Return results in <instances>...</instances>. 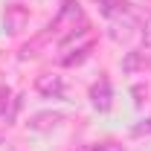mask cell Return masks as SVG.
<instances>
[{"instance_id":"cell-8","label":"cell","mask_w":151,"mask_h":151,"mask_svg":"<svg viewBox=\"0 0 151 151\" xmlns=\"http://www.w3.org/2000/svg\"><path fill=\"white\" fill-rule=\"evenodd\" d=\"M142 134H151V119L139 122V125H134V137H142Z\"/></svg>"},{"instance_id":"cell-3","label":"cell","mask_w":151,"mask_h":151,"mask_svg":"<svg viewBox=\"0 0 151 151\" xmlns=\"http://www.w3.org/2000/svg\"><path fill=\"white\" fill-rule=\"evenodd\" d=\"M35 90L44 99H64V78L61 76H52V73H44V76H38Z\"/></svg>"},{"instance_id":"cell-11","label":"cell","mask_w":151,"mask_h":151,"mask_svg":"<svg viewBox=\"0 0 151 151\" xmlns=\"http://www.w3.org/2000/svg\"><path fill=\"white\" fill-rule=\"evenodd\" d=\"M78 151H87V148H78Z\"/></svg>"},{"instance_id":"cell-7","label":"cell","mask_w":151,"mask_h":151,"mask_svg":"<svg viewBox=\"0 0 151 151\" xmlns=\"http://www.w3.org/2000/svg\"><path fill=\"white\" fill-rule=\"evenodd\" d=\"M87 151H125V148L116 145V142H99V145H90Z\"/></svg>"},{"instance_id":"cell-10","label":"cell","mask_w":151,"mask_h":151,"mask_svg":"<svg viewBox=\"0 0 151 151\" xmlns=\"http://www.w3.org/2000/svg\"><path fill=\"white\" fill-rule=\"evenodd\" d=\"M0 96H3V99H6V96H9V90H0ZM0 111H3V105H0Z\"/></svg>"},{"instance_id":"cell-2","label":"cell","mask_w":151,"mask_h":151,"mask_svg":"<svg viewBox=\"0 0 151 151\" xmlns=\"http://www.w3.org/2000/svg\"><path fill=\"white\" fill-rule=\"evenodd\" d=\"M90 105H93L99 113H108L113 105V90H111V81L102 76L99 81H96L93 87H90Z\"/></svg>"},{"instance_id":"cell-1","label":"cell","mask_w":151,"mask_h":151,"mask_svg":"<svg viewBox=\"0 0 151 151\" xmlns=\"http://www.w3.org/2000/svg\"><path fill=\"white\" fill-rule=\"evenodd\" d=\"M76 20L78 23H84V12H81V6L76 3V0H64V6H61V12H58V18L52 20V26L50 29H55V32H76Z\"/></svg>"},{"instance_id":"cell-9","label":"cell","mask_w":151,"mask_h":151,"mask_svg":"<svg viewBox=\"0 0 151 151\" xmlns=\"http://www.w3.org/2000/svg\"><path fill=\"white\" fill-rule=\"evenodd\" d=\"M142 44H145V47H151V18L142 23Z\"/></svg>"},{"instance_id":"cell-4","label":"cell","mask_w":151,"mask_h":151,"mask_svg":"<svg viewBox=\"0 0 151 151\" xmlns=\"http://www.w3.org/2000/svg\"><path fill=\"white\" fill-rule=\"evenodd\" d=\"M3 20H6V29H9V32H20V29L26 26V20H29V12H26L20 3H12V6H6Z\"/></svg>"},{"instance_id":"cell-5","label":"cell","mask_w":151,"mask_h":151,"mask_svg":"<svg viewBox=\"0 0 151 151\" xmlns=\"http://www.w3.org/2000/svg\"><path fill=\"white\" fill-rule=\"evenodd\" d=\"M55 122H61V113H35V116L29 119V128H35V131H47V128H52Z\"/></svg>"},{"instance_id":"cell-6","label":"cell","mask_w":151,"mask_h":151,"mask_svg":"<svg viewBox=\"0 0 151 151\" xmlns=\"http://www.w3.org/2000/svg\"><path fill=\"white\" fill-rule=\"evenodd\" d=\"M87 52H90V44L78 47V50H76V55H67V58H64V64H67V67H73V64H81V61L87 58Z\"/></svg>"}]
</instances>
